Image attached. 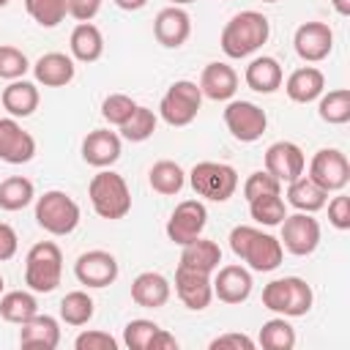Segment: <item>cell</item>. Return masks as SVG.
I'll use <instances>...</instances> for the list:
<instances>
[{"label": "cell", "mask_w": 350, "mask_h": 350, "mask_svg": "<svg viewBox=\"0 0 350 350\" xmlns=\"http://www.w3.org/2000/svg\"><path fill=\"white\" fill-rule=\"evenodd\" d=\"M148 350H178V339H175L170 331L159 328V331L153 334V339H150Z\"/></svg>", "instance_id": "cell-49"}, {"label": "cell", "mask_w": 350, "mask_h": 350, "mask_svg": "<svg viewBox=\"0 0 350 350\" xmlns=\"http://www.w3.org/2000/svg\"><path fill=\"white\" fill-rule=\"evenodd\" d=\"M74 60L63 52H46L33 63V74L36 82H41L44 88H63L74 79Z\"/></svg>", "instance_id": "cell-22"}, {"label": "cell", "mask_w": 350, "mask_h": 350, "mask_svg": "<svg viewBox=\"0 0 350 350\" xmlns=\"http://www.w3.org/2000/svg\"><path fill=\"white\" fill-rule=\"evenodd\" d=\"M309 178L323 191H339L350 180V161L339 148H323L309 161Z\"/></svg>", "instance_id": "cell-9"}, {"label": "cell", "mask_w": 350, "mask_h": 350, "mask_svg": "<svg viewBox=\"0 0 350 350\" xmlns=\"http://www.w3.org/2000/svg\"><path fill=\"white\" fill-rule=\"evenodd\" d=\"M82 159L90 167H112L120 159V137L109 129H96L82 139Z\"/></svg>", "instance_id": "cell-20"}, {"label": "cell", "mask_w": 350, "mask_h": 350, "mask_svg": "<svg viewBox=\"0 0 350 350\" xmlns=\"http://www.w3.org/2000/svg\"><path fill=\"white\" fill-rule=\"evenodd\" d=\"M134 109H137V104H134V98L126 96V93H109V96L101 101V115H104V120H109L112 126H123V123L131 118Z\"/></svg>", "instance_id": "cell-40"}, {"label": "cell", "mask_w": 350, "mask_h": 350, "mask_svg": "<svg viewBox=\"0 0 350 350\" xmlns=\"http://www.w3.org/2000/svg\"><path fill=\"white\" fill-rule=\"evenodd\" d=\"M77 350H118V339L109 336L107 331H82L74 339Z\"/></svg>", "instance_id": "cell-44"}, {"label": "cell", "mask_w": 350, "mask_h": 350, "mask_svg": "<svg viewBox=\"0 0 350 350\" xmlns=\"http://www.w3.org/2000/svg\"><path fill=\"white\" fill-rule=\"evenodd\" d=\"M16 246H19V238H16V230L5 221H0V262L11 260L16 254Z\"/></svg>", "instance_id": "cell-48"}, {"label": "cell", "mask_w": 350, "mask_h": 350, "mask_svg": "<svg viewBox=\"0 0 350 350\" xmlns=\"http://www.w3.org/2000/svg\"><path fill=\"white\" fill-rule=\"evenodd\" d=\"M153 131H156V115L148 107H137L131 118L120 126V134L129 142H145L148 137H153Z\"/></svg>", "instance_id": "cell-38"}, {"label": "cell", "mask_w": 350, "mask_h": 350, "mask_svg": "<svg viewBox=\"0 0 350 350\" xmlns=\"http://www.w3.org/2000/svg\"><path fill=\"white\" fill-rule=\"evenodd\" d=\"M265 170L276 178V180H295L304 172V150L295 142L279 139L265 150Z\"/></svg>", "instance_id": "cell-16"}, {"label": "cell", "mask_w": 350, "mask_h": 350, "mask_svg": "<svg viewBox=\"0 0 350 350\" xmlns=\"http://www.w3.org/2000/svg\"><path fill=\"white\" fill-rule=\"evenodd\" d=\"M260 345L265 350H293L295 347V331L284 317H273V320L262 323Z\"/></svg>", "instance_id": "cell-35"}, {"label": "cell", "mask_w": 350, "mask_h": 350, "mask_svg": "<svg viewBox=\"0 0 350 350\" xmlns=\"http://www.w3.org/2000/svg\"><path fill=\"white\" fill-rule=\"evenodd\" d=\"M25 8L41 27H57L68 14L66 0H25Z\"/></svg>", "instance_id": "cell-39"}, {"label": "cell", "mask_w": 350, "mask_h": 350, "mask_svg": "<svg viewBox=\"0 0 350 350\" xmlns=\"http://www.w3.org/2000/svg\"><path fill=\"white\" fill-rule=\"evenodd\" d=\"M131 301L145 309H159L170 301V282L156 271H142L131 282Z\"/></svg>", "instance_id": "cell-24"}, {"label": "cell", "mask_w": 350, "mask_h": 350, "mask_svg": "<svg viewBox=\"0 0 350 350\" xmlns=\"http://www.w3.org/2000/svg\"><path fill=\"white\" fill-rule=\"evenodd\" d=\"M93 298L85 293V290H74L68 293L63 301H60V317L68 323V325H85L90 317H93Z\"/></svg>", "instance_id": "cell-37"}, {"label": "cell", "mask_w": 350, "mask_h": 350, "mask_svg": "<svg viewBox=\"0 0 350 350\" xmlns=\"http://www.w3.org/2000/svg\"><path fill=\"white\" fill-rule=\"evenodd\" d=\"M30 63H27V55L11 44H3L0 46V79H22L27 74Z\"/></svg>", "instance_id": "cell-41"}, {"label": "cell", "mask_w": 350, "mask_h": 350, "mask_svg": "<svg viewBox=\"0 0 350 350\" xmlns=\"http://www.w3.org/2000/svg\"><path fill=\"white\" fill-rule=\"evenodd\" d=\"M271 36V22L260 11H241L235 14L221 30V49L227 57H246L260 49Z\"/></svg>", "instance_id": "cell-2"}, {"label": "cell", "mask_w": 350, "mask_h": 350, "mask_svg": "<svg viewBox=\"0 0 350 350\" xmlns=\"http://www.w3.org/2000/svg\"><path fill=\"white\" fill-rule=\"evenodd\" d=\"M8 5V0H0V8H5Z\"/></svg>", "instance_id": "cell-53"}, {"label": "cell", "mask_w": 350, "mask_h": 350, "mask_svg": "<svg viewBox=\"0 0 350 350\" xmlns=\"http://www.w3.org/2000/svg\"><path fill=\"white\" fill-rule=\"evenodd\" d=\"M63 276V252L52 241H38L25 257V284L33 293H52Z\"/></svg>", "instance_id": "cell-3"}, {"label": "cell", "mask_w": 350, "mask_h": 350, "mask_svg": "<svg viewBox=\"0 0 350 350\" xmlns=\"http://www.w3.org/2000/svg\"><path fill=\"white\" fill-rule=\"evenodd\" d=\"M314 293L312 287L298 276L273 279L262 287V306L282 314V317H301L312 309Z\"/></svg>", "instance_id": "cell-5"}, {"label": "cell", "mask_w": 350, "mask_h": 350, "mask_svg": "<svg viewBox=\"0 0 350 350\" xmlns=\"http://www.w3.org/2000/svg\"><path fill=\"white\" fill-rule=\"evenodd\" d=\"M118 260L115 254L104 252V249H90V252H82L74 262V273L79 279V284L85 287H107L118 279Z\"/></svg>", "instance_id": "cell-13"}, {"label": "cell", "mask_w": 350, "mask_h": 350, "mask_svg": "<svg viewBox=\"0 0 350 350\" xmlns=\"http://www.w3.org/2000/svg\"><path fill=\"white\" fill-rule=\"evenodd\" d=\"M200 104H202L200 85L191 82V79H178L164 93V98L159 104V112H161L164 123H170V126H189L197 118Z\"/></svg>", "instance_id": "cell-8"}, {"label": "cell", "mask_w": 350, "mask_h": 350, "mask_svg": "<svg viewBox=\"0 0 350 350\" xmlns=\"http://www.w3.org/2000/svg\"><path fill=\"white\" fill-rule=\"evenodd\" d=\"M331 3H334L336 14H342V16H350V0H331Z\"/></svg>", "instance_id": "cell-51"}, {"label": "cell", "mask_w": 350, "mask_h": 350, "mask_svg": "<svg viewBox=\"0 0 350 350\" xmlns=\"http://www.w3.org/2000/svg\"><path fill=\"white\" fill-rule=\"evenodd\" d=\"M317 112L325 123L331 126H342L350 120V90L347 88H336V90H328L320 104H317Z\"/></svg>", "instance_id": "cell-34"}, {"label": "cell", "mask_w": 350, "mask_h": 350, "mask_svg": "<svg viewBox=\"0 0 350 350\" xmlns=\"http://www.w3.org/2000/svg\"><path fill=\"white\" fill-rule=\"evenodd\" d=\"M36 156V139L25 131L14 118L0 120V161L5 164H25Z\"/></svg>", "instance_id": "cell-15"}, {"label": "cell", "mask_w": 350, "mask_h": 350, "mask_svg": "<svg viewBox=\"0 0 350 350\" xmlns=\"http://www.w3.org/2000/svg\"><path fill=\"white\" fill-rule=\"evenodd\" d=\"M213 284V295L224 304H243L252 295V273L243 265H221Z\"/></svg>", "instance_id": "cell-19"}, {"label": "cell", "mask_w": 350, "mask_h": 350, "mask_svg": "<svg viewBox=\"0 0 350 350\" xmlns=\"http://www.w3.org/2000/svg\"><path fill=\"white\" fill-rule=\"evenodd\" d=\"M211 350H254V342L246 334H221L211 339Z\"/></svg>", "instance_id": "cell-46"}, {"label": "cell", "mask_w": 350, "mask_h": 350, "mask_svg": "<svg viewBox=\"0 0 350 350\" xmlns=\"http://www.w3.org/2000/svg\"><path fill=\"white\" fill-rule=\"evenodd\" d=\"M148 180H150V189H153V191L170 197V194H178V191L183 189V183H186V172H183V167H180L178 161L161 159V161H156V164L150 167Z\"/></svg>", "instance_id": "cell-31"}, {"label": "cell", "mask_w": 350, "mask_h": 350, "mask_svg": "<svg viewBox=\"0 0 350 350\" xmlns=\"http://www.w3.org/2000/svg\"><path fill=\"white\" fill-rule=\"evenodd\" d=\"M0 101H3V107L14 118H27V115H33L38 109L41 96H38V88L33 82H27V79H11V85L3 90Z\"/></svg>", "instance_id": "cell-26"}, {"label": "cell", "mask_w": 350, "mask_h": 350, "mask_svg": "<svg viewBox=\"0 0 350 350\" xmlns=\"http://www.w3.org/2000/svg\"><path fill=\"white\" fill-rule=\"evenodd\" d=\"M189 183L200 197L213 200V202H224L238 189V172L221 161H200L191 167Z\"/></svg>", "instance_id": "cell-7"}, {"label": "cell", "mask_w": 350, "mask_h": 350, "mask_svg": "<svg viewBox=\"0 0 350 350\" xmlns=\"http://www.w3.org/2000/svg\"><path fill=\"white\" fill-rule=\"evenodd\" d=\"M36 189L27 178L22 175H11L5 180H0V208L3 211H22L33 202Z\"/></svg>", "instance_id": "cell-33"}, {"label": "cell", "mask_w": 350, "mask_h": 350, "mask_svg": "<svg viewBox=\"0 0 350 350\" xmlns=\"http://www.w3.org/2000/svg\"><path fill=\"white\" fill-rule=\"evenodd\" d=\"M145 3H148V0H115V5L123 8V11H139Z\"/></svg>", "instance_id": "cell-50"}, {"label": "cell", "mask_w": 350, "mask_h": 350, "mask_svg": "<svg viewBox=\"0 0 350 350\" xmlns=\"http://www.w3.org/2000/svg\"><path fill=\"white\" fill-rule=\"evenodd\" d=\"M279 191H282V180H276L268 170L252 172V175L246 178V183H243V197H246V200H254V197H260V194H279Z\"/></svg>", "instance_id": "cell-43"}, {"label": "cell", "mask_w": 350, "mask_h": 350, "mask_svg": "<svg viewBox=\"0 0 350 350\" xmlns=\"http://www.w3.org/2000/svg\"><path fill=\"white\" fill-rule=\"evenodd\" d=\"M88 197L93 211L101 219H123L131 211V191L123 180V175L112 172V170H101L98 175H93L90 186H88Z\"/></svg>", "instance_id": "cell-4"}, {"label": "cell", "mask_w": 350, "mask_h": 350, "mask_svg": "<svg viewBox=\"0 0 350 350\" xmlns=\"http://www.w3.org/2000/svg\"><path fill=\"white\" fill-rule=\"evenodd\" d=\"M246 85L254 90V93H273L279 85H282V66L273 60V57H254L249 66H246V74H243Z\"/></svg>", "instance_id": "cell-29"}, {"label": "cell", "mask_w": 350, "mask_h": 350, "mask_svg": "<svg viewBox=\"0 0 350 350\" xmlns=\"http://www.w3.org/2000/svg\"><path fill=\"white\" fill-rule=\"evenodd\" d=\"M293 44H295V52H298L301 60L317 63V60H325L331 55V49H334V30L325 22H304L295 30Z\"/></svg>", "instance_id": "cell-14"}, {"label": "cell", "mask_w": 350, "mask_h": 350, "mask_svg": "<svg viewBox=\"0 0 350 350\" xmlns=\"http://www.w3.org/2000/svg\"><path fill=\"white\" fill-rule=\"evenodd\" d=\"M191 33V19L183 8L178 5H170V8H161L153 19V36L161 46L167 49H178L180 44H186Z\"/></svg>", "instance_id": "cell-18"}, {"label": "cell", "mask_w": 350, "mask_h": 350, "mask_svg": "<svg viewBox=\"0 0 350 350\" xmlns=\"http://www.w3.org/2000/svg\"><path fill=\"white\" fill-rule=\"evenodd\" d=\"M71 55L79 60V63H93L101 57L104 52V36L96 25L90 22H79L74 30H71Z\"/></svg>", "instance_id": "cell-28"}, {"label": "cell", "mask_w": 350, "mask_h": 350, "mask_svg": "<svg viewBox=\"0 0 350 350\" xmlns=\"http://www.w3.org/2000/svg\"><path fill=\"white\" fill-rule=\"evenodd\" d=\"M249 213L254 221L273 227V224H282V219L287 216V208L279 194H260V197L249 200Z\"/></svg>", "instance_id": "cell-36"}, {"label": "cell", "mask_w": 350, "mask_h": 350, "mask_svg": "<svg viewBox=\"0 0 350 350\" xmlns=\"http://www.w3.org/2000/svg\"><path fill=\"white\" fill-rule=\"evenodd\" d=\"M36 221L49 235H68L79 224V205L60 189L44 191L36 200Z\"/></svg>", "instance_id": "cell-6"}, {"label": "cell", "mask_w": 350, "mask_h": 350, "mask_svg": "<svg viewBox=\"0 0 350 350\" xmlns=\"http://www.w3.org/2000/svg\"><path fill=\"white\" fill-rule=\"evenodd\" d=\"M66 8L77 22H90L98 14L101 0H66Z\"/></svg>", "instance_id": "cell-47"}, {"label": "cell", "mask_w": 350, "mask_h": 350, "mask_svg": "<svg viewBox=\"0 0 350 350\" xmlns=\"http://www.w3.org/2000/svg\"><path fill=\"white\" fill-rule=\"evenodd\" d=\"M205 224H208L205 205L200 200H183V202L175 205V211L167 221V238L178 246H186V243H191L194 238L202 235Z\"/></svg>", "instance_id": "cell-10"}, {"label": "cell", "mask_w": 350, "mask_h": 350, "mask_svg": "<svg viewBox=\"0 0 350 350\" xmlns=\"http://www.w3.org/2000/svg\"><path fill=\"white\" fill-rule=\"evenodd\" d=\"M282 249H287L295 257H306L320 243V224L309 213H293L282 219Z\"/></svg>", "instance_id": "cell-11"}, {"label": "cell", "mask_w": 350, "mask_h": 350, "mask_svg": "<svg viewBox=\"0 0 350 350\" xmlns=\"http://www.w3.org/2000/svg\"><path fill=\"white\" fill-rule=\"evenodd\" d=\"M328 221L336 230H350V197L339 194L328 202Z\"/></svg>", "instance_id": "cell-45"}, {"label": "cell", "mask_w": 350, "mask_h": 350, "mask_svg": "<svg viewBox=\"0 0 350 350\" xmlns=\"http://www.w3.org/2000/svg\"><path fill=\"white\" fill-rule=\"evenodd\" d=\"M221 262V249L219 243L213 241H205V238H194L191 243L183 246L180 252V262L183 268H191V271H200V273H213Z\"/></svg>", "instance_id": "cell-27"}, {"label": "cell", "mask_w": 350, "mask_h": 350, "mask_svg": "<svg viewBox=\"0 0 350 350\" xmlns=\"http://www.w3.org/2000/svg\"><path fill=\"white\" fill-rule=\"evenodd\" d=\"M38 314V304L33 298V293H25V290H11L0 298V317L5 323H27L30 317Z\"/></svg>", "instance_id": "cell-32"}, {"label": "cell", "mask_w": 350, "mask_h": 350, "mask_svg": "<svg viewBox=\"0 0 350 350\" xmlns=\"http://www.w3.org/2000/svg\"><path fill=\"white\" fill-rule=\"evenodd\" d=\"M230 249L235 252V257H241L243 262H249L252 271H273L282 265V243L249 224H238L230 230Z\"/></svg>", "instance_id": "cell-1"}, {"label": "cell", "mask_w": 350, "mask_h": 350, "mask_svg": "<svg viewBox=\"0 0 350 350\" xmlns=\"http://www.w3.org/2000/svg\"><path fill=\"white\" fill-rule=\"evenodd\" d=\"M323 88H325V77H323V71L314 68V66L295 68V71L287 77V85H284L287 96H290L293 101H298V104L314 101V98L323 93Z\"/></svg>", "instance_id": "cell-25"}, {"label": "cell", "mask_w": 350, "mask_h": 350, "mask_svg": "<svg viewBox=\"0 0 350 350\" xmlns=\"http://www.w3.org/2000/svg\"><path fill=\"white\" fill-rule=\"evenodd\" d=\"M224 123H227V129L235 139L254 142L265 134L268 115H265V109H260L252 101H230L227 109H224Z\"/></svg>", "instance_id": "cell-12"}, {"label": "cell", "mask_w": 350, "mask_h": 350, "mask_svg": "<svg viewBox=\"0 0 350 350\" xmlns=\"http://www.w3.org/2000/svg\"><path fill=\"white\" fill-rule=\"evenodd\" d=\"M175 290H178V298L194 312L205 309L213 298L211 273H200V271H191V268H183V265L175 268Z\"/></svg>", "instance_id": "cell-17"}, {"label": "cell", "mask_w": 350, "mask_h": 350, "mask_svg": "<svg viewBox=\"0 0 350 350\" xmlns=\"http://www.w3.org/2000/svg\"><path fill=\"white\" fill-rule=\"evenodd\" d=\"M325 197H328V191H323L309 175H306V178L298 175V178L290 180V186H287V200H290V205L298 208V211H304V213L320 211V208L325 205Z\"/></svg>", "instance_id": "cell-30"}, {"label": "cell", "mask_w": 350, "mask_h": 350, "mask_svg": "<svg viewBox=\"0 0 350 350\" xmlns=\"http://www.w3.org/2000/svg\"><path fill=\"white\" fill-rule=\"evenodd\" d=\"M22 350H55L60 345V328L57 320L49 314H36L27 323H22L19 331Z\"/></svg>", "instance_id": "cell-21"}, {"label": "cell", "mask_w": 350, "mask_h": 350, "mask_svg": "<svg viewBox=\"0 0 350 350\" xmlns=\"http://www.w3.org/2000/svg\"><path fill=\"white\" fill-rule=\"evenodd\" d=\"M262 3H279V0H262Z\"/></svg>", "instance_id": "cell-55"}, {"label": "cell", "mask_w": 350, "mask_h": 350, "mask_svg": "<svg viewBox=\"0 0 350 350\" xmlns=\"http://www.w3.org/2000/svg\"><path fill=\"white\" fill-rule=\"evenodd\" d=\"M3 287H5V282H3V276H0V293H3Z\"/></svg>", "instance_id": "cell-54"}, {"label": "cell", "mask_w": 350, "mask_h": 350, "mask_svg": "<svg viewBox=\"0 0 350 350\" xmlns=\"http://www.w3.org/2000/svg\"><path fill=\"white\" fill-rule=\"evenodd\" d=\"M238 90V74L227 63H208L200 77V93L211 101H227Z\"/></svg>", "instance_id": "cell-23"}, {"label": "cell", "mask_w": 350, "mask_h": 350, "mask_svg": "<svg viewBox=\"0 0 350 350\" xmlns=\"http://www.w3.org/2000/svg\"><path fill=\"white\" fill-rule=\"evenodd\" d=\"M172 5H186V3H194V0H170Z\"/></svg>", "instance_id": "cell-52"}, {"label": "cell", "mask_w": 350, "mask_h": 350, "mask_svg": "<svg viewBox=\"0 0 350 350\" xmlns=\"http://www.w3.org/2000/svg\"><path fill=\"white\" fill-rule=\"evenodd\" d=\"M159 331V325L153 323V320H131L126 328H123V345L129 347V350H148V345H150V339H153V334Z\"/></svg>", "instance_id": "cell-42"}]
</instances>
